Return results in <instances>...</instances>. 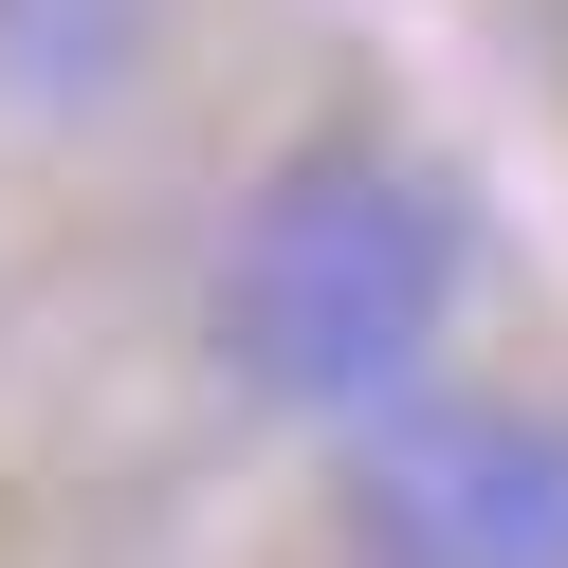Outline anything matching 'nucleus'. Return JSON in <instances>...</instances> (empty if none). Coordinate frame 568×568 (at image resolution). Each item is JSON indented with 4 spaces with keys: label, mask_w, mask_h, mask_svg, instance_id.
Listing matches in <instances>:
<instances>
[{
    "label": "nucleus",
    "mask_w": 568,
    "mask_h": 568,
    "mask_svg": "<svg viewBox=\"0 0 568 568\" xmlns=\"http://www.w3.org/2000/svg\"><path fill=\"white\" fill-rule=\"evenodd\" d=\"M202 331L257 404L294 422H385L404 385H440L458 331V184L404 165L385 129H312L239 184L221 275H202Z\"/></svg>",
    "instance_id": "obj_1"
},
{
    "label": "nucleus",
    "mask_w": 568,
    "mask_h": 568,
    "mask_svg": "<svg viewBox=\"0 0 568 568\" xmlns=\"http://www.w3.org/2000/svg\"><path fill=\"white\" fill-rule=\"evenodd\" d=\"M331 531H348V568H568V404L404 385L385 422H348Z\"/></svg>",
    "instance_id": "obj_2"
},
{
    "label": "nucleus",
    "mask_w": 568,
    "mask_h": 568,
    "mask_svg": "<svg viewBox=\"0 0 568 568\" xmlns=\"http://www.w3.org/2000/svg\"><path fill=\"white\" fill-rule=\"evenodd\" d=\"M0 38H19L38 92H92V74L129 55V0H0Z\"/></svg>",
    "instance_id": "obj_3"
}]
</instances>
